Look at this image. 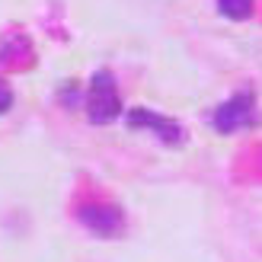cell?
I'll return each mask as SVG.
<instances>
[{
	"label": "cell",
	"instance_id": "obj_5",
	"mask_svg": "<svg viewBox=\"0 0 262 262\" xmlns=\"http://www.w3.org/2000/svg\"><path fill=\"white\" fill-rule=\"evenodd\" d=\"M253 7H256V0H217V10H221V16H227V19H250L253 16Z\"/></svg>",
	"mask_w": 262,
	"mask_h": 262
},
{
	"label": "cell",
	"instance_id": "obj_3",
	"mask_svg": "<svg viewBox=\"0 0 262 262\" xmlns=\"http://www.w3.org/2000/svg\"><path fill=\"white\" fill-rule=\"evenodd\" d=\"M125 122H128L131 128H147V131H154V135L160 138L163 144H169V147L186 138V131H182L173 119H166V115H157V112H147V109H131V112L125 115Z\"/></svg>",
	"mask_w": 262,
	"mask_h": 262
},
{
	"label": "cell",
	"instance_id": "obj_1",
	"mask_svg": "<svg viewBox=\"0 0 262 262\" xmlns=\"http://www.w3.org/2000/svg\"><path fill=\"white\" fill-rule=\"evenodd\" d=\"M86 115H90V122H96V125H106V122H112V119L122 115V96H119L115 77L109 71H96L93 80H90Z\"/></svg>",
	"mask_w": 262,
	"mask_h": 262
},
{
	"label": "cell",
	"instance_id": "obj_4",
	"mask_svg": "<svg viewBox=\"0 0 262 262\" xmlns=\"http://www.w3.org/2000/svg\"><path fill=\"white\" fill-rule=\"evenodd\" d=\"M77 217H80L90 230L106 233V237L122 230V211L112 208V205H83L80 211H77Z\"/></svg>",
	"mask_w": 262,
	"mask_h": 262
},
{
	"label": "cell",
	"instance_id": "obj_6",
	"mask_svg": "<svg viewBox=\"0 0 262 262\" xmlns=\"http://www.w3.org/2000/svg\"><path fill=\"white\" fill-rule=\"evenodd\" d=\"M13 106V90L4 83V80H0V112H7Z\"/></svg>",
	"mask_w": 262,
	"mask_h": 262
},
{
	"label": "cell",
	"instance_id": "obj_2",
	"mask_svg": "<svg viewBox=\"0 0 262 262\" xmlns=\"http://www.w3.org/2000/svg\"><path fill=\"white\" fill-rule=\"evenodd\" d=\"M256 93L253 90H240V93H233L227 102H221L211 115V125L221 131V135H233V131L240 128H250L256 125Z\"/></svg>",
	"mask_w": 262,
	"mask_h": 262
}]
</instances>
